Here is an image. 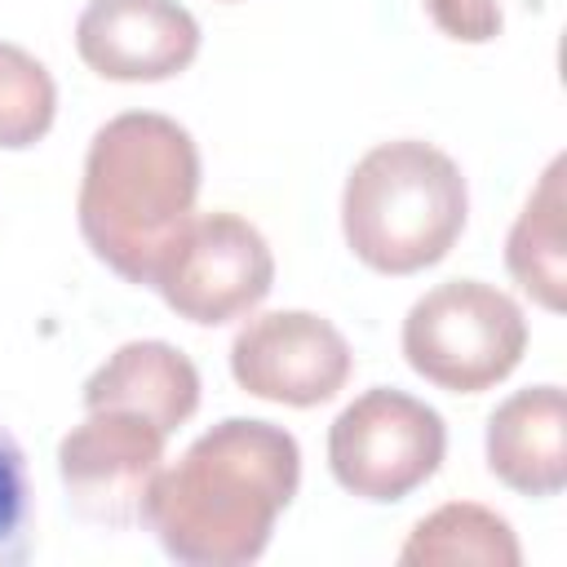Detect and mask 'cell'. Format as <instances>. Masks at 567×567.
Instances as JSON below:
<instances>
[{
  "label": "cell",
  "mask_w": 567,
  "mask_h": 567,
  "mask_svg": "<svg viewBox=\"0 0 567 567\" xmlns=\"http://www.w3.org/2000/svg\"><path fill=\"white\" fill-rule=\"evenodd\" d=\"M301 483V447L284 425L230 416L159 470L142 523L186 567H244L270 545Z\"/></svg>",
  "instance_id": "6da1fadb"
},
{
  "label": "cell",
  "mask_w": 567,
  "mask_h": 567,
  "mask_svg": "<svg viewBox=\"0 0 567 567\" xmlns=\"http://www.w3.org/2000/svg\"><path fill=\"white\" fill-rule=\"evenodd\" d=\"M199 151L190 133L155 111L106 120L84 155L80 235L120 279L151 288L155 261L195 217Z\"/></svg>",
  "instance_id": "7a4b0ae2"
},
{
  "label": "cell",
  "mask_w": 567,
  "mask_h": 567,
  "mask_svg": "<svg viewBox=\"0 0 567 567\" xmlns=\"http://www.w3.org/2000/svg\"><path fill=\"white\" fill-rule=\"evenodd\" d=\"M470 190L452 155L399 137L372 146L346 177L341 230L350 252L381 275H416L461 239Z\"/></svg>",
  "instance_id": "3957f363"
},
{
  "label": "cell",
  "mask_w": 567,
  "mask_h": 567,
  "mask_svg": "<svg viewBox=\"0 0 567 567\" xmlns=\"http://www.w3.org/2000/svg\"><path fill=\"white\" fill-rule=\"evenodd\" d=\"M527 350L518 301L478 279H447L412 301L403 319V359L416 377L452 394H478L505 381Z\"/></svg>",
  "instance_id": "277c9868"
},
{
  "label": "cell",
  "mask_w": 567,
  "mask_h": 567,
  "mask_svg": "<svg viewBox=\"0 0 567 567\" xmlns=\"http://www.w3.org/2000/svg\"><path fill=\"white\" fill-rule=\"evenodd\" d=\"M443 452V416L430 403L385 385L359 394L328 430L332 478L346 492L381 505L412 496L439 470Z\"/></svg>",
  "instance_id": "5b68a950"
},
{
  "label": "cell",
  "mask_w": 567,
  "mask_h": 567,
  "mask_svg": "<svg viewBox=\"0 0 567 567\" xmlns=\"http://www.w3.org/2000/svg\"><path fill=\"white\" fill-rule=\"evenodd\" d=\"M270 284L275 257L261 230L235 213L190 217L151 275V288L164 297V306L190 323H230L257 310Z\"/></svg>",
  "instance_id": "8992f818"
},
{
  "label": "cell",
  "mask_w": 567,
  "mask_h": 567,
  "mask_svg": "<svg viewBox=\"0 0 567 567\" xmlns=\"http://www.w3.org/2000/svg\"><path fill=\"white\" fill-rule=\"evenodd\" d=\"M164 439L168 434L137 412L93 408L58 443V474L71 509L102 527L142 523L146 492L164 461Z\"/></svg>",
  "instance_id": "52a82bcc"
},
{
  "label": "cell",
  "mask_w": 567,
  "mask_h": 567,
  "mask_svg": "<svg viewBox=\"0 0 567 567\" xmlns=\"http://www.w3.org/2000/svg\"><path fill=\"white\" fill-rule=\"evenodd\" d=\"M230 372L252 399L315 408L350 381V346L310 310H270L235 332Z\"/></svg>",
  "instance_id": "ba28073f"
},
{
  "label": "cell",
  "mask_w": 567,
  "mask_h": 567,
  "mask_svg": "<svg viewBox=\"0 0 567 567\" xmlns=\"http://www.w3.org/2000/svg\"><path fill=\"white\" fill-rule=\"evenodd\" d=\"M75 49L102 80H168L199 53V22L177 0H89Z\"/></svg>",
  "instance_id": "9c48e42d"
},
{
  "label": "cell",
  "mask_w": 567,
  "mask_h": 567,
  "mask_svg": "<svg viewBox=\"0 0 567 567\" xmlns=\"http://www.w3.org/2000/svg\"><path fill=\"white\" fill-rule=\"evenodd\" d=\"M487 470L523 496L563 492V483H567V399L558 385L518 390L487 416Z\"/></svg>",
  "instance_id": "30bf717a"
},
{
  "label": "cell",
  "mask_w": 567,
  "mask_h": 567,
  "mask_svg": "<svg viewBox=\"0 0 567 567\" xmlns=\"http://www.w3.org/2000/svg\"><path fill=\"white\" fill-rule=\"evenodd\" d=\"M84 408L137 412L155 430L173 434L199 408V372L168 341H128L84 381Z\"/></svg>",
  "instance_id": "8fae6325"
},
{
  "label": "cell",
  "mask_w": 567,
  "mask_h": 567,
  "mask_svg": "<svg viewBox=\"0 0 567 567\" xmlns=\"http://www.w3.org/2000/svg\"><path fill=\"white\" fill-rule=\"evenodd\" d=\"M509 275L527 297H536L545 310H563L567 292V248H563V159H554L518 213L509 244H505Z\"/></svg>",
  "instance_id": "7c38bea8"
},
{
  "label": "cell",
  "mask_w": 567,
  "mask_h": 567,
  "mask_svg": "<svg viewBox=\"0 0 567 567\" xmlns=\"http://www.w3.org/2000/svg\"><path fill=\"white\" fill-rule=\"evenodd\" d=\"M518 540L509 523L470 501H452L434 514H425L412 536L399 549V563H425V567H456V563H478V567H518Z\"/></svg>",
  "instance_id": "4fadbf2b"
},
{
  "label": "cell",
  "mask_w": 567,
  "mask_h": 567,
  "mask_svg": "<svg viewBox=\"0 0 567 567\" xmlns=\"http://www.w3.org/2000/svg\"><path fill=\"white\" fill-rule=\"evenodd\" d=\"M58 111L53 75L18 44H0V146L27 151L35 146Z\"/></svg>",
  "instance_id": "5bb4252c"
},
{
  "label": "cell",
  "mask_w": 567,
  "mask_h": 567,
  "mask_svg": "<svg viewBox=\"0 0 567 567\" xmlns=\"http://www.w3.org/2000/svg\"><path fill=\"white\" fill-rule=\"evenodd\" d=\"M31 554V487L18 439L0 425V567H18Z\"/></svg>",
  "instance_id": "9a60e30c"
},
{
  "label": "cell",
  "mask_w": 567,
  "mask_h": 567,
  "mask_svg": "<svg viewBox=\"0 0 567 567\" xmlns=\"http://www.w3.org/2000/svg\"><path fill=\"white\" fill-rule=\"evenodd\" d=\"M434 27L461 44H487L501 35V0H425Z\"/></svg>",
  "instance_id": "2e32d148"
}]
</instances>
